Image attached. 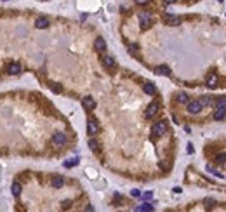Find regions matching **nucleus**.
<instances>
[{
  "label": "nucleus",
  "instance_id": "b1692460",
  "mask_svg": "<svg viewBox=\"0 0 226 212\" xmlns=\"http://www.w3.org/2000/svg\"><path fill=\"white\" fill-rule=\"evenodd\" d=\"M216 108H226V96H224V98H219V99H218Z\"/></svg>",
  "mask_w": 226,
  "mask_h": 212
},
{
  "label": "nucleus",
  "instance_id": "4be33fe9",
  "mask_svg": "<svg viewBox=\"0 0 226 212\" xmlns=\"http://www.w3.org/2000/svg\"><path fill=\"white\" fill-rule=\"evenodd\" d=\"M212 103V99L209 98V96H204V98L200 99V104H202V108H205V106H209Z\"/></svg>",
  "mask_w": 226,
  "mask_h": 212
},
{
  "label": "nucleus",
  "instance_id": "393cba45",
  "mask_svg": "<svg viewBox=\"0 0 226 212\" xmlns=\"http://www.w3.org/2000/svg\"><path fill=\"white\" fill-rule=\"evenodd\" d=\"M216 162L218 163H226V153H219V155L216 156Z\"/></svg>",
  "mask_w": 226,
  "mask_h": 212
},
{
  "label": "nucleus",
  "instance_id": "cd10ccee",
  "mask_svg": "<svg viewBox=\"0 0 226 212\" xmlns=\"http://www.w3.org/2000/svg\"><path fill=\"white\" fill-rule=\"evenodd\" d=\"M143 198H144V200H151V198H153V193H151V191H146V193H143Z\"/></svg>",
  "mask_w": 226,
  "mask_h": 212
},
{
  "label": "nucleus",
  "instance_id": "1a4fd4ad",
  "mask_svg": "<svg viewBox=\"0 0 226 212\" xmlns=\"http://www.w3.org/2000/svg\"><path fill=\"white\" fill-rule=\"evenodd\" d=\"M35 26L38 30H45L47 26H49V18H38L35 21Z\"/></svg>",
  "mask_w": 226,
  "mask_h": 212
},
{
  "label": "nucleus",
  "instance_id": "9d476101",
  "mask_svg": "<svg viewBox=\"0 0 226 212\" xmlns=\"http://www.w3.org/2000/svg\"><path fill=\"white\" fill-rule=\"evenodd\" d=\"M7 73L9 75H18V73H21V64L18 63H12L7 66Z\"/></svg>",
  "mask_w": 226,
  "mask_h": 212
},
{
  "label": "nucleus",
  "instance_id": "4468645a",
  "mask_svg": "<svg viewBox=\"0 0 226 212\" xmlns=\"http://www.w3.org/2000/svg\"><path fill=\"white\" fill-rule=\"evenodd\" d=\"M143 91H144V94H148V96H153V94H155L157 92V89H155V85L153 84H144L143 85Z\"/></svg>",
  "mask_w": 226,
  "mask_h": 212
},
{
  "label": "nucleus",
  "instance_id": "c85d7f7f",
  "mask_svg": "<svg viewBox=\"0 0 226 212\" xmlns=\"http://www.w3.org/2000/svg\"><path fill=\"white\" fill-rule=\"evenodd\" d=\"M214 204H216V202H214L212 198H205V205H207V207H214Z\"/></svg>",
  "mask_w": 226,
  "mask_h": 212
},
{
  "label": "nucleus",
  "instance_id": "f8f14e48",
  "mask_svg": "<svg viewBox=\"0 0 226 212\" xmlns=\"http://www.w3.org/2000/svg\"><path fill=\"white\" fill-rule=\"evenodd\" d=\"M155 73H157V75H165V77H169V75H170V68H169V66H165V64H160L158 68H155Z\"/></svg>",
  "mask_w": 226,
  "mask_h": 212
},
{
  "label": "nucleus",
  "instance_id": "f03ea898",
  "mask_svg": "<svg viewBox=\"0 0 226 212\" xmlns=\"http://www.w3.org/2000/svg\"><path fill=\"white\" fill-rule=\"evenodd\" d=\"M186 106H188V113H191V115H198L200 111H202V104H200V101H188Z\"/></svg>",
  "mask_w": 226,
  "mask_h": 212
},
{
  "label": "nucleus",
  "instance_id": "423d86ee",
  "mask_svg": "<svg viewBox=\"0 0 226 212\" xmlns=\"http://www.w3.org/2000/svg\"><path fill=\"white\" fill-rule=\"evenodd\" d=\"M98 124H96V120H89L87 122V132H89V136H96L98 134Z\"/></svg>",
  "mask_w": 226,
  "mask_h": 212
},
{
  "label": "nucleus",
  "instance_id": "f704fd0d",
  "mask_svg": "<svg viewBox=\"0 0 226 212\" xmlns=\"http://www.w3.org/2000/svg\"><path fill=\"white\" fill-rule=\"evenodd\" d=\"M165 2H167V4H172V2H176V0H165Z\"/></svg>",
  "mask_w": 226,
  "mask_h": 212
},
{
  "label": "nucleus",
  "instance_id": "5701e85b",
  "mask_svg": "<svg viewBox=\"0 0 226 212\" xmlns=\"http://www.w3.org/2000/svg\"><path fill=\"white\" fill-rule=\"evenodd\" d=\"M77 163H78V158H71V160H66V162H64V167L70 169V167H75Z\"/></svg>",
  "mask_w": 226,
  "mask_h": 212
},
{
  "label": "nucleus",
  "instance_id": "2f4dec72",
  "mask_svg": "<svg viewBox=\"0 0 226 212\" xmlns=\"http://www.w3.org/2000/svg\"><path fill=\"white\" fill-rule=\"evenodd\" d=\"M129 50H131V52H132V54H134L136 50H137V45H131V47H129Z\"/></svg>",
  "mask_w": 226,
  "mask_h": 212
},
{
  "label": "nucleus",
  "instance_id": "dca6fc26",
  "mask_svg": "<svg viewBox=\"0 0 226 212\" xmlns=\"http://www.w3.org/2000/svg\"><path fill=\"white\" fill-rule=\"evenodd\" d=\"M176 101L177 103H181V104H186L188 101H190V98H188V94H184V92H179L176 96Z\"/></svg>",
  "mask_w": 226,
  "mask_h": 212
},
{
  "label": "nucleus",
  "instance_id": "412c9836",
  "mask_svg": "<svg viewBox=\"0 0 226 212\" xmlns=\"http://www.w3.org/2000/svg\"><path fill=\"white\" fill-rule=\"evenodd\" d=\"M12 195H14V197H19V195H21V184L19 183L12 184Z\"/></svg>",
  "mask_w": 226,
  "mask_h": 212
},
{
  "label": "nucleus",
  "instance_id": "a878e982",
  "mask_svg": "<svg viewBox=\"0 0 226 212\" xmlns=\"http://www.w3.org/2000/svg\"><path fill=\"white\" fill-rule=\"evenodd\" d=\"M89 148H91L92 151H98L99 146H98V143L94 141V139H89Z\"/></svg>",
  "mask_w": 226,
  "mask_h": 212
},
{
  "label": "nucleus",
  "instance_id": "20e7f679",
  "mask_svg": "<svg viewBox=\"0 0 226 212\" xmlns=\"http://www.w3.org/2000/svg\"><path fill=\"white\" fill-rule=\"evenodd\" d=\"M158 108H160V104H158L157 101H153V103L146 108V113H144V115H146V118H153V117L157 115V111H158Z\"/></svg>",
  "mask_w": 226,
  "mask_h": 212
},
{
  "label": "nucleus",
  "instance_id": "2eb2a0df",
  "mask_svg": "<svg viewBox=\"0 0 226 212\" xmlns=\"http://www.w3.org/2000/svg\"><path fill=\"white\" fill-rule=\"evenodd\" d=\"M226 117V108H216V111H214V118L216 120H223Z\"/></svg>",
  "mask_w": 226,
  "mask_h": 212
},
{
  "label": "nucleus",
  "instance_id": "72a5a7b5",
  "mask_svg": "<svg viewBox=\"0 0 226 212\" xmlns=\"http://www.w3.org/2000/svg\"><path fill=\"white\" fill-rule=\"evenodd\" d=\"M160 167H162V169H167V162H160Z\"/></svg>",
  "mask_w": 226,
  "mask_h": 212
},
{
  "label": "nucleus",
  "instance_id": "9b49d317",
  "mask_svg": "<svg viewBox=\"0 0 226 212\" xmlns=\"http://www.w3.org/2000/svg\"><path fill=\"white\" fill-rule=\"evenodd\" d=\"M165 23H167V24H170V26H176V24H179V23H181V18L172 16V14H167V16H165Z\"/></svg>",
  "mask_w": 226,
  "mask_h": 212
},
{
  "label": "nucleus",
  "instance_id": "f3484780",
  "mask_svg": "<svg viewBox=\"0 0 226 212\" xmlns=\"http://www.w3.org/2000/svg\"><path fill=\"white\" fill-rule=\"evenodd\" d=\"M50 184H52V188H63L64 179H63V177H59V176H57V177H52V183H50Z\"/></svg>",
  "mask_w": 226,
  "mask_h": 212
},
{
  "label": "nucleus",
  "instance_id": "6ab92c4d",
  "mask_svg": "<svg viewBox=\"0 0 226 212\" xmlns=\"http://www.w3.org/2000/svg\"><path fill=\"white\" fill-rule=\"evenodd\" d=\"M49 89L54 92V94H61V92H63V87H61L59 84H54V82H50V84H49Z\"/></svg>",
  "mask_w": 226,
  "mask_h": 212
},
{
  "label": "nucleus",
  "instance_id": "473e14b6",
  "mask_svg": "<svg viewBox=\"0 0 226 212\" xmlns=\"http://www.w3.org/2000/svg\"><path fill=\"white\" fill-rule=\"evenodd\" d=\"M188 153H193V144H188Z\"/></svg>",
  "mask_w": 226,
  "mask_h": 212
},
{
  "label": "nucleus",
  "instance_id": "bb28decb",
  "mask_svg": "<svg viewBox=\"0 0 226 212\" xmlns=\"http://www.w3.org/2000/svg\"><path fill=\"white\" fill-rule=\"evenodd\" d=\"M207 170H209L211 174H214V176H218V177H223V174H221V172H218V170H216V169H212V167H207Z\"/></svg>",
  "mask_w": 226,
  "mask_h": 212
},
{
  "label": "nucleus",
  "instance_id": "c756f323",
  "mask_svg": "<svg viewBox=\"0 0 226 212\" xmlns=\"http://www.w3.org/2000/svg\"><path fill=\"white\" fill-rule=\"evenodd\" d=\"M131 195H132V197H141V191H139V190H132V191H131Z\"/></svg>",
  "mask_w": 226,
  "mask_h": 212
},
{
  "label": "nucleus",
  "instance_id": "f257e3e1",
  "mask_svg": "<svg viewBox=\"0 0 226 212\" xmlns=\"http://www.w3.org/2000/svg\"><path fill=\"white\" fill-rule=\"evenodd\" d=\"M165 132H167V124H165L163 120L155 122V124H153V127H151V136H155V137H162V136H165Z\"/></svg>",
  "mask_w": 226,
  "mask_h": 212
},
{
  "label": "nucleus",
  "instance_id": "a211bd4d",
  "mask_svg": "<svg viewBox=\"0 0 226 212\" xmlns=\"http://www.w3.org/2000/svg\"><path fill=\"white\" fill-rule=\"evenodd\" d=\"M103 64H105L106 68H115V59L110 56H105L103 57Z\"/></svg>",
  "mask_w": 226,
  "mask_h": 212
},
{
  "label": "nucleus",
  "instance_id": "6e6552de",
  "mask_svg": "<svg viewBox=\"0 0 226 212\" xmlns=\"http://www.w3.org/2000/svg\"><path fill=\"white\" fill-rule=\"evenodd\" d=\"M82 104H84V108H87V110H92V108L96 106V103H94V99H92L91 96H84V98H82Z\"/></svg>",
  "mask_w": 226,
  "mask_h": 212
},
{
  "label": "nucleus",
  "instance_id": "0eeeda50",
  "mask_svg": "<svg viewBox=\"0 0 226 212\" xmlns=\"http://www.w3.org/2000/svg\"><path fill=\"white\" fill-rule=\"evenodd\" d=\"M94 49L98 50V52H105V50H106L105 38H96V42H94Z\"/></svg>",
  "mask_w": 226,
  "mask_h": 212
},
{
  "label": "nucleus",
  "instance_id": "7c9ffc66",
  "mask_svg": "<svg viewBox=\"0 0 226 212\" xmlns=\"http://www.w3.org/2000/svg\"><path fill=\"white\" fill-rule=\"evenodd\" d=\"M150 0H136V4H139V5H144V4H148Z\"/></svg>",
  "mask_w": 226,
  "mask_h": 212
},
{
  "label": "nucleus",
  "instance_id": "ddd939ff",
  "mask_svg": "<svg viewBox=\"0 0 226 212\" xmlns=\"http://www.w3.org/2000/svg\"><path fill=\"white\" fill-rule=\"evenodd\" d=\"M207 87L209 89H216L218 87V75H209V78H207Z\"/></svg>",
  "mask_w": 226,
  "mask_h": 212
},
{
  "label": "nucleus",
  "instance_id": "7ed1b4c3",
  "mask_svg": "<svg viewBox=\"0 0 226 212\" xmlns=\"http://www.w3.org/2000/svg\"><path fill=\"white\" fill-rule=\"evenodd\" d=\"M139 23H141L143 30H148L150 26H151V16L146 14V12H141V14H139Z\"/></svg>",
  "mask_w": 226,
  "mask_h": 212
},
{
  "label": "nucleus",
  "instance_id": "39448f33",
  "mask_svg": "<svg viewBox=\"0 0 226 212\" xmlns=\"http://www.w3.org/2000/svg\"><path fill=\"white\" fill-rule=\"evenodd\" d=\"M66 134H63V132H56V134L52 136V143L56 144V146H63L64 143H66Z\"/></svg>",
  "mask_w": 226,
  "mask_h": 212
},
{
  "label": "nucleus",
  "instance_id": "aec40b11",
  "mask_svg": "<svg viewBox=\"0 0 226 212\" xmlns=\"http://www.w3.org/2000/svg\"><path fill=\"white\" fill-rule=\"evenodd\" d=\"M134 210H137V212H144V210H153V205L151 204H143V205H137Z\"/></svg>",
  "mask_w": 226,
  "mask_h": 212
}]
</instances>
